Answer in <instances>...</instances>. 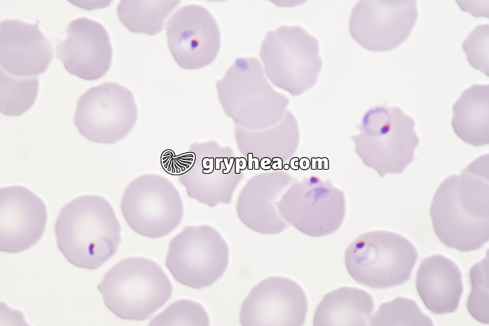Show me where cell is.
I'll return each mask as SVG.
<instances>
[{
    "label": "cell",
    "instance_id": "1",
    "mask_svg": "<svg viewBox=\"0 0 489 326\" xmlns=\"http://www.w3.org/2000/svg\"><path fill=\"white\" fill-rule=\"evenodd\" d=\"M488 154L477 157L459 175L444 179L434 194L430 216L434 232L448 248L481 249L489 239Z\"/></svg>",
    "mask_w": 489,
    "mask_h": 326
},
{
    "label": "cell",
    "instance_id": "2",
    "mask_svg": "<svg viewBox=\"0 0 489 326\" xmlns=\"http://www.w3.org/2000/svg\"><path fill=\"white\" fill-rule=\"evenodd\" d=\"M57 246L73 265L99 268L114 256L122 241L121 225L110 202L82 195L66 204L54 224Z\"/></svg>",
    "mask_w": 489,
    "mask_h": 326
},
{
    "label": "cell",
    "instance_id": "3",
    "mask_svg": "<svg viewBox=\"0 0 489 326\" xmlns=\"http://www.w3.org/2000/svg\"><path fill=\"white\" fill-rule=\"evenodd\" d=\"M218 98L235 126L258 131L279 123L286 112L289 99L267 81L260 61L238 58L216 82Z\"/></svg>",
    "mask_w": 489,
    "mask_h": 326
},
{
    "label": "cell",
    "instance_id": "4",
    "mask_svg": "<svg viewBox=\"0 0 489 326\" xmlns=\"http://www.w3.org/2000/svg\"><path fill=\"white\" fill-rule=\"evenodd\" d=\"M97 288L113 314L136 321L149 318L173 294L172 283L161 267L141 256L119 261L104 274Z\"/></svg>",
    "mask_w": 489,
    "mask_h": 326
},
{
    "label": "cell",
    "instance_id": "5",
    "mask_svg": "<svg viewBox=\"0 0 489 326\" xmlns=\"http://www.w3.org/2000/svg\"><path fill=\"white\" fill-rule=\"evenodd\" d=\"M414 126V119L397 106L372 108L356 126L360 132L351 135L355 152L381 177L402 173L416 158L419 138Z\"/></svg>",
    "mask_w": 489,
    "mask_h": 326
},
{
    "label": "cell",
    "instance_id": "6",
    "mask_svg": "<svg viewBox=\"0 0 489 326\" xmlns=\"http://www.w3.org/2000/svg\"><path fill=\"white\" fill-rule=\"evenodd\" d=\"M418 258L415 246L403 235L388 230L370 231L347 246L344 263L359 284L377 289L407 282Z\"/></svg>",
    "mask_w": 489,
    "mask_h": 326
},
{
    "label": "cell",
    "instance_id": "7",
    "mask_svg": "<svg viewBox=\"0 0 489 326\" xmlns=\"http://www.w3.org/2000/svg\"><path fill=\"white\" fill-rule=\"evenodd\" d=\"M184 156L178 179L188 196L210 207L230 204L245 176L242 158L216 140L195 142Z\"/></svg>",
    "mask_w": 489,
    "mask_h": 326
},
{
    "label": "cell",
    "instance_id": "8",
    "mask_svg": "<svg viewBox=\"0 0 489 326\" xmlns=\"http://www.w3.org/2000/svg\"><path fill=\"white\" fill-rule=\"evenodd\" d=\"M229 247L214 227L187 225L172 238L165 265L173 278L194 289L214 284L225 273Z\"/></svg>",
    "mask_w": 489,
    "mask_h": 326
},
{
    "label": "cell",
    "instance_id": "9",
    "mask_svg": "<svg viewBox=\"0 0 489 326\" xmlns=\"http://www.w3.org/2000/svg\"><path fill=\"white\" fill-rule=\"evenodd\" d=\"M281 216L297 230L312 237L329 235L341 226L346 214L342 190L316 175L292 183L277 202Z\"/></svg>",
    "mask_w": 489,
    "mask_h": 326
},
{
    "label": "cell",
    "instance_id": "10",
    "mask_svg": "<svg viewBox=\"0 0 489 326\" xmlns=\"http://www.w3.org/2000/svg\"><path fill=\"white\" fill-rule=\"evenodd\" d=\"M121 211L129 226L136 233L150 238L164 237L177 228L184 216L180 194L166 177L145 174L125 188Z\"/></svg>",
    "mask_w": 489,
    "mask_h": 326
},
{
    "label": "cell",
    "instance_id": "11",
    "mask_svg": "<svg viewBox=\"0 0 489 326\" xmlns=\"http://www.w3.org/2000/svg\"><path fill=\"white\" fill-rule=\"evenodd\" d=\"M138 107L132 91L115 82L90 87L78 98L74 123L89 141L114 144L135 126Z\"/></svg>",
    "mask_w": 489,
    "mask_h": 326
},
{
    "label": "cell",
    "instance_id": "12",
    "mask_svg": "<svg viewBox=\"0 0 489 326\" xmlns=\"http://www.w3.org/2000/svg\"><path fill=\"white\" fill-rule=\"evenodd\" d=\"M418 17L415 0L360 1L349 22L352 38L372 52H388L404 42Z\"/></svg>",
    "mask_w": 489,
    "mask_h": 326
},
{
    "label": "cell",
    "instance_id": "13",
    "mask_svg": "<svg viewBox=\"0 0 489 326\" xmlns=\"http://www.w3.org/2000/svg\"><path fill=\"white\" fill-rule=\"evenodd\" d=\"M169 51L182 69L198 70L211 64L221 47V33L212 14L203 6L185 5L166 24Z\"/></svg>",
    "mask_w": 489,
    "mask_h": 326
},
{
    "label": "cell",
    "instance_id": "14",
    "mask_svg": "<svg viewBox=\"0 0 489 326\" xmlns=\"http://www.w3.org/2000/svg\"><path fill=\"white\" fill-rule=\"evenodd\" d=\"M308 299L302 286L284 276H272L256 284L244 299L239 322L243 326H301Z\"/></svg>",
    "mask_w": 489,
    "mask_h": 326
},
{
    "label": "cell",
    "instance_id": "15",
    "mask_svg": "<svg viewBox=\"0 0 489 326\" xmlns=\"http://www.w3.org/2000/svg\"><path fill=\"white\" fill-rule=\"evenodd\" d=\"M44 201L29 188L15 185L0 189V251H26L41 239L47 223Z\"/></svg>",
    "mask_w": 489,
    "mask_h": 326
},
{
    "label": "cell",
    "instance_id": "16",
    "mask_svg": "<svg viewBox=\"0 0 489 326\" xmlns=\"http://www.w3.org/2000/svg\"><path fill=\"white\" fill-rule=\"evenodd\" d=\"M66 38L57 45V56L71 75L85 80L102 78L109 71L112 47L109 34L100 22L86 17L71 21Z\"/></svg>",
    "mask_w": 489,
    "mask_h": 326
},
{
    "label": "cell",
    "instance_id": "17",
    "mask_svg": "<svg viewBox=\"0 0 489 326\" xmlns=\"http://www.w3.org/2000/svg\"><path fill=\"white\" fill-rule=\"evenodd\" d=\"M297 179L284 169L265 170L252 176L240 191L236 213L250 230L263 235H277L289 224L281 216L277 202Z\"/></svg>",
    "mask_w": 489,
    "mask_h": 326
},
{
    "label": "cell",
    "instance_id": "18",
    "mask_svg": "<svg viewBox=\"0 0 489 326\" xmlns=\"http://www.w3.org/2000/svg\"><path fill=\"white\" fill-rule=\"evenodd\" d=\"M54 59L51 41L38 24L9 19L0 24L1 68L17 77L43 73Z\"/></svg>",
    "mask_w": 489,
    "mask_h": 326
},
{
    "label": "cell",
    "instance_id": "19",
    "mask_svg": "<svg viewBox=\"0 0 489 326\" xmlns=\"http://www.w3.org/2000/svg\"><path fill=\"white\" fill-rule=\"evenodd\" d=\"M235 138L245 168L284 169L299 143L298 122L290 111L275 126L258 131L235 126Z\"/></svg>",
    "mask_w": 489,
    "mask_h": 326
},
{
    "label": "cell",
    "instance_id": "20",
    "mask_svg": "<svg viewBox=\"0 0 489 326\" xmlns=\"http://www.w3.org/2000/svg\"><path fill=\"white\" fill-rule=\"evenodd\" d=\"M416 288L430 311L437 315L453 313L458 308L463 291L462 273L450 258L432 255L421 262Z\"/></svg>",
    "mask_w": 489,
    "mask_h": 326
},
{
    "label": "cell",
    "instance_id": "21",
    "mask_svg": "<svg viewBox=\"0 0 489 326\" xmlns=\"http://www.w3.org/2000/svg\"><path fill=\"white\" fill-rule=\"evenodd\" d=\"M374 302L364 290L342 286L323 295L314 313L312 325H369Z\"/></svg>",
    "mask_w": 489,
    "mask_h": 326
},
{
    "label": "cell",
    "instance_id": "22",
    "mask_svg": "<svg viewBox=\"0 0 489 326\" xmlns=\"http://www.w3.org/2000/svg\"><path fill=\"white\" fill-rule=\"evenodd\" d=\"M451 125L455 135L474 147L489 143V85L474 84L453 105Z\"/></svg>",
    "mask_w": 489,
    "mask_h": 326
},
{
    "label": "cell",
    "instance_id": "23",
    "mask_svg": "<svg viewBox=\"0 0 489 326\" xmlns=\"http://www.w3.org/2000/svg\"><path fill=\"white\" fill-rule=\"evenodd\" d=\"M181 3L178 0H122L117 5V16L131 32L154 36L161 32L168 15Z\"/></svg>",
    "mask_w": 489,
    "mask_h": 326
},
{
    "label": "cell",
    "instance_id": "24",
    "mask_svg": "<svg viewBox=\"0 0 489 326\" xmlns=\"http://www.w3.org/2000/svg\"><path fill=\"white\" fill-rule=\"evenodd\" d=\"M0 111L8 116H20L34 104L38 93L37 77H17L0 71Z\"/></svg>",
    "mask_w": 489,
    "mask_h": 326
},
{
    "label": "cell",
    "instance_id": "25",
    "mask_svg": "<svg viewBox=\"0 0 489 326\" xmlns=\"http://www.w3.org/2000/svg\"><path fill=\"white\" fill-rule=\"evenodd\" d=\"M433 325L431 318L421 311L414 300L403 297L382 303L369 322V325Z\"/></svg>",
    "mask_w": 489,
    "mask_h": 326
},
{
    "label": "cell",
    "instance_id": "26",
    "mask_svg": "<svg viewBox=\"0 0 489 326\" xmlns=\"http://www.w3.org/2000/svg\"><path fill=\"white\" fill-rule=\"evenodd\" d=\"M210 317L199 302L181 299L172 302L154 316L149 325H210Z\"/></svg>",
    "mask_w": 489,
    "mask_h": 326
},
{
    "label": "cell",
    "instance_id": "27",
    "mask_svg": "<svg viewBox=\"0 0 489 326\" xmlns=\"http://www.w3.org/2000/svg\"><path fill=\"white\" fill-rule=\"evenodd\" d=\"M471 292L466 303L469 314L477 321L489 323L488 253L469 270Z\"/></svg>",
    "mask_w": 489,
    "mask_h": 326
},
{
    "label": "cell",
    "instance_id": "28",
    "mask_svg": "<svg viewBox=\"0 0 489 326\" xmlns=\"http://www.w3.org/2000/svg\"><path fill=\"white\" fill-rule=\"evenodd\" d=\"M489 24L477 25L462 44L469 64L486 75H489Z\"/></svg>",
    "mask_w": 489,
    "mask_h": 326
}]
</instances>
